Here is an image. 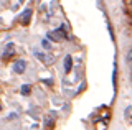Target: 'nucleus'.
I'll return each instance as SVG.
<instances>
[{"label": "nucleus", "instance_id": "nucleus-8", "mask_svg": "<svg viewBox=\"0 0 132 130\" xmlns=\"http://www.w3.org/2000/svg\"><path fill=\"white\" fill-rule=\"evenodd\" d=\"M22 3H23V0H12V2H10V7H12L13 10H16L20 5H22Z\"/></svg>", "mask_w": 132, "mask_h": 130}, {"label": "nucleus", "instance_id": "nucleus-10", "mask_svg": "<svg viewBox=\"0 0 132 130\" xmlns=\"http://www.w3.org/2000/svg\"><path fill=\"white\" fill-rule=\"evenodd\" d=\"M127 61H129V63H132V50H130L129 54H127Z\"/></svg>", "mask_w": 132, "mask_h": 130}, {"label": "nucleus", "instance_id": "nucleus-4", "mask_svg": "<svg viewBox=\"0 0 132 130\" xmlns=\"http://www.w3.org/2000/svg\"><path fill=\"white\" fill-rule=\"evenodd\" d=\"M13 53H15V44L13 43H8L7 46H5V51H3V58H10Z\"/></svg>", "mask_w": 132, "mask_h": 130}, {"label": "nucleus", "instance_id": "nucleus-9", "mask_svg": "<svg viewBox=\"0 0 132 130\" xmlns=\"http://www.w3.org/2000/svg\"><path fill=\"white\" fill-rule=\"evenodd\" d=\"M41 46H43L46 51H48V50H51V43H50L48 40H43V41H41Z\"/></svg>", "mask_w": 132, "mask_h": 130}, {"label": "nucleus", "instance_id": "nucleus-5", "mask_svg": "<svg viewBox=\"0 0 132 130\" xmlns=\"http://www.w3.org/2000/svg\"><path fill=\"white\" fill-rule=\"evenodd\" d=\"M71 68H73V58H71V56H66V58H64V71L69 72Z\"/></svg>", "mask_w": 132, "mask_h": 130}, {"label": "nucleus", "instance_id": "nucleus-3", "mask_svg": "<svg viewBox=\"0 0 132 130\" xmlns=\"http://www.w3.org/2000/svg\"><path fill=\"white\" fill-rule=\"evenodd\" d=\"M35 58H38L40 61H43V63H46V64H51L53 59H55L53 56H46V54H43V53H38V51L35 53Z\"/></svg>", "mask_w": 132, "mask_h": 130}, {"label": "nucleus", "instance_id": "nucleus-2", "mask_svg": "<svg viewBox=\"0 0 132 130\" xmlns=\"http://www.w3.org/2000/svg\"><path fill=\"white\" fill-rule=\"evenodd\" d=\"M30 18H31V10L27 8V10L22 13V17H20V22H22V25H28V23H30Z\"/></svg>", "mask_w": 132, "mask_h": 130}, {"label": "nucleus", "instance_id": "nucleus-1", "mask_svg": "<svg viewBox=\"0 0 132 130\" xmlns=\"http://www.w3.org/2000/svg\"><path fill=\"white\" fill-rule=\"evenodd\" d=\"M25 69H27V61L23 59H18L13 63V71L16 72V74H22V72H25Z\"/></svg>", "mask_w": 132, "mask_h": 130}, {"label": "nucleus", "instance_id": "nucleus-7", "mask_svg": "<svg viewBox=\"0 0 132 130\" xmlns=\"http://www.w3.org/2000/svg\"><path fill=\"white\" fill-rule=\"evenodd\" d=\"M30 91H31V87L28 86V84H23V86L20 87V92H22L23 96H28V94H30Z\"/></svg>", "mask_w": 132, "mask_h": 130}, {"label": "nucleus", "instance_id": "nucleus-11", "mask_svg": "<svg viewBox=\"0 0 132 130\" xmlns=\"http://www.w3.org/2000/svg\"><path fill=\"white\" fill-rule=\"evenodd\" d=\"M126 3H127V7H129V8H132V0H126Z\"/></svg>", "mask_w": 132, "mask_h": 130}, {"label": "nucleus", "instance_id": "nucleus-13", "mask_svg": "<svg viewBox=\"0 0 132 130\" xmlns=\"http://www.w3.org/2000/svg\"><path fill=\"white\" fill-rule=\"evenodd\" d=\"M0 110H2V104H0Z\"/></svg>", "mask_w": 132, "mask_h": 130}, {"label": "nucleus", "instance_id": "nucleus-12", "mask_svg": "<svg viewBox=\"0 0 132 130\" xmlns=\"http://www.w3.org/2000/svg\"><path fill=\"white\" fill-rule=\"evenodd\" d=\"M130 81H132V72H130Z\"/></svg>", "mask_w": 132, "mask_h": 130}, {"label": "nucleus", "instance_id": "nucleus-6", "mask_svg": "<svg viewBox=\"0 0 132 130\" xmlns=\"http://www.w3.org/2000/svg\"><path fill=\"white\" fill-rule=\"evenodd\" d=\"M50 36H51L53 40H60V38H63V36H66V33H64V31H63V30H61V28H60V30L53 31V33L50 35Z\"/></svg>", "mask_w": 132, "mask_h": 130}]
</instances>
